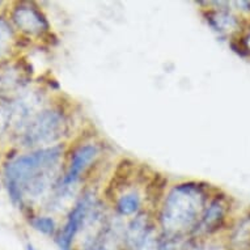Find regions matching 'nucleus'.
Wrapping results in <instances>:
<instances>
[{
    "label": "nucleus",
    "instance_id": "9d476101",
    "mask_svg": "<svg viewBox=\"0 0 250 250\" xmlns=\"http://www.w3.org/2000/svg\"><path fill=\"white\" fill-rule=\"evenodd\" d=\"M232 245L236 250H250V215L244 217L234 228Z\"/></svg>",
    "mask_w": 250,
    "mask_h": 250
},
{
    "label": "nucleus",
    "instance_id": "2eb2a0df",
    "mask_svg": "<svg viewBox=\"0 0 250 250\" xmlns=\"http://www.w3.org/2000/svg\"><path fill=\"white\" fill-rule=\"evenodd\" d=\"M26 250H37V249H36L32 244H28V245H26Z\"/></svg>",
    "mask_w": 250,
    "mask_h": 250
},
{
    "label": "nucleus",
    "instance_id": "20e7f679",
    "mask_svg": "<svg viewBox=\"0 0 250 250\" xmlns=\"http://www.w3.org/2000/svg\"><path fill=\"white\" fill-rule=\"evenodd\" d=\"M95 202L92 199L89 194L84 195L79 203L75 206V208L71 211L70 216L67 219L66 224L63 227V229L61 230V234L58 237V245L61 250H70L72 241H74L75 236L78 233V230L80 229V227L83 226V223L86 219V216L89 215L90 208L93 207Z\"/></svg>",
    "mask_w": 250,
    "mask_h": 250
},
{
    "label": "nucleus",
    "instance_id": "423d86ee",
    "mask_svg": "<svg viewBox=\"0 0 250 250\" xmlns=\"http://www.w3.org/2000/svg\"><path fill=\"white\" fill-rule=\"evenodd\" d=\"M13 21L19 28L29 34H40L47 29V21L33 7L21 5L13 12Z\"/></svg>",
    "mask_w": 250,
    "mask_h": 250
},
{
    "label": "nucleus",
    "instance_id": "f8f14e48",
    "mask_svg": "<svg viewBox=\"0 0 250 250\" xmlns=\"http://www.w3.org/2000/svg\"><path fill=\"white\" fill-rule=\"evenodd\" d=\"M13 33L9 25L4 20L0 19V57H3L8 53L11 49V42H12Z\"/></svg>",
    "mask_w": 250,
    "mask_h": 250
},
{
    "label": "nucleus",
    "instance_id": "39448f33",
    "mask_svg": "<svg viewBox=\"0 0 250 250\" xmlns=\"http://www.w3.org/2000/svg\"><path fill=\"white\" fill-rule=\"evenodd\" d=\"M97 153H99V149H97L95 144H85V146L79 147L74 152L70 168H68L66 176H64V178L62 181L61 188L67 189V188L72 186L80 178L82 173L92 164V161L95 160Z\"/></svg>",
    "mask_w": 250,
    "mask_h": 250
},
{
    "label": "nucleus",
    "instance_id": "6e6552de",
    "mask_svg": "<svg viewBox=\"0 0 250 250\" xmlns=\"http://www.w3.org/2000/svg\"><path fill=\"white\" fill-rule=\"evenodd\" d=\"M125 238H126V242H127V246L130 249L142 250L144 244L149 238V228H148L147 219H144V216L136 217L128 227Z\"/></svg>",
    "mask_w": 250,
    "mask_h": 250
},
{
    "label": "nucleus",
    "instance_id": "f257e3e1",
    "mask_svg": "<svg viewBox=\"0 0 250 250\" xmlns=\"http://www.w3.org/2000/svg\"><path fill=\"white\" fill-rule=\"evenodd\" d=\"M63 147L43 148L21 156L5 168V182L11 197L21 203L25 197L37 198L45 193L57 173Z\"/></svg>",
    "mask_w": 250,
    "mask_h": 250
},
{
    "label": "nucleus",
    "instance_id": "7ed1b4c3",
    "mask_svg": "<svg viewBox=\"0 0 250 250\" xmlns=\"http://www.w3.org/2000/svg\"><path fill=\"white\" fill-rule=\"evenodd\" d=\"M66 130V122L58 111H43L29 123L25 134L26 146L50 144L58 140Z\"/></svg>",
    "mask_w": 250,
    "mask_h": 250
},
{
    "label": "nucleus",
    "instance_id": "f03ea898",
    "mask_svg": "<svg viewBox=\"0 0 250 250\" xmlns=\"http://www.w3.org/2000/svg\"><path fill=\"white\" fill-rule=\"evenodd\" d=\"M206 209V193L197 184L174 186L161 211V226L169 236L186 233L199 226Z\"/></svg>",
    "mask_w": 250,
    "mask_h": 250
},
{
    "label": "nucleus",
    "instance_id": "9b49d317",
    "mask_svg": "<svg viewBox=\"0 0 250 250\" xmlns=\"http://www.w3.org/2000/svg\"><path fill=\"white\" fill-rule=\"evenodd\" d=\"M140 195L136 191L123 194L117 202V209L118 212L123 216H130L132 213H135L140 207Z\"/></svg>",
    "mask_w": 250,
    "mask_h": 250
},
{
    "label": "nucleus",
    "instance_id": "dca6fc26",
    "mask_svg": "<svg viewBox=\"0 0 250 250\" xmlns=\"http://www.w3.org/2000/svg\"><path fill=\"white\" fill-rule=\"evenodd\" d=\"M203 250H216V248H206V249Z\"/></svg>",
    "mask_w": 250,
    "mask_h": 250
},
{
    "label": "nucleus",
    "instance_id": "0eeeda50",
    "mask_svg": "<svg viewBox=\"0 0 250 250\" xmlns=\"http://www.w3.org/2000/svg\"><path fill=\"white\" fill-rule=\"evenodd\" d=\"M227 213V206L224 205V202L222 199H215L207 206L203 212V216L201 219L199 226L205 232H212V230L217 229L223 220L226 219Z\"/></svg>",
    "mask_w": 250,
    "mask_h": 250
},
{
    "label": "nucleus",
    "instance_id": "ddd939ff",
    "mask_svg": "<svg viewBox=\"0 0 250 250\" xmlns=\"http://www.w3.org/2000/svg\"><path fill=\"white\" fill-rule=\"evenodd\" d=\"M30 224L33 226V228L38 232H41L43 234H53L55 230V222L51 217L47 216H40L32 219Z\"/></svg>",
    "mask_w": 250,
    "mask_h": 250
},
{
    "label": "nucleus",
    "instance_id": "1a4fd4ad",
    "mask_svg": "<svg viewBox=\"0 0 250 250\" xmlns=\"http://www.w3.org/2000/svg\"><path fill=\"white\" fill-rule=\"evenodd\" d=\"M207 21L220 34H230L238 29V19L227 9L212 11L207 15Z\"/></svg>",
    "mask_w": 250,
    "mask_h": 250
},
{
    "label": "nucleus",
    "instance_id": "4468645a",
    "mask_svg": "<svg viewBox=\"0 0 250 250\" xmlns=\"http://www.w3.org/2000/svg\"><path fill=\"white\" fill-rule=\"evenodd\" d=\"M242 43H244V47H245L246 51L250 54V29L246 32L245 37L242 40Z\"/></svg>",
    "mask_w": 250,
    "mask_h": 250
}]
</instances>
